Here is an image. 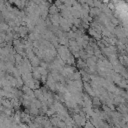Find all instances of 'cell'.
I'll return each instance as SVG.
<instances>
[{
    "label": "cell",
    "mask_w": 128,
    "mask_h": 128,
    "mask_svg": "<svg viewBox=\"0 0 128 128\" xmlns=\"http://www.w3.org/2000/svg\"><path fill=\"white\" fill-rule=\"evenodd\" d=\"M55 13H58V8L55 5L50 6L48 8V14H55Z\"/></svg>",
    "instance_id": "obj_1"
},
{
    "label": "cell",
    "mask_w": 128,
    "mask_h": 128,
    "mask_svg": "<svg viewBox=\"0 0 128 128\" xmlns=\"http://www.w3.org/2000/svg\"><path fill=\"white\" fill-rule=\"evenodd\" d=\"M54 5L58 8L59 6H61L62 5V2H61V0H55V2H54Z\"/></svg>",
    "instance_id": "obj_3"
},
{
    "label": "cell",
    "mask_w": 128,
    "mask_h": 128,
    "mask_svg": "<svg viewBox=\"0 0 128 128\" xmlns=\"http://www.w3.org/2000/svg\"><path fill=\"white\" fill-rule=\"evenodd\" d=\"M73 24L77 28H80L81 27V19L80 18H73Z\"/></svg>",
    "instance_id": "obj_2"
}]
</instances>
